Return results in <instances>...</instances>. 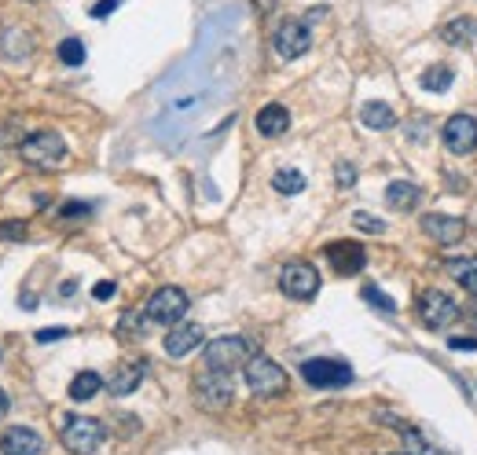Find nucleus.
Returning a JSON list of instances; mask_svg holds the SVG:
<instances>
[{
	"label": "nucleus",
	"instance_id": "obj_5",
	"mask_svg": "<svg viewBox=\"0 0 477 455\" xmlns=\"http://www.w3.org/2000/svg\"><path fill=\"white\" fill-rule=\"evenodd\" d=\"M103 441H107L103 423L85 419V415H77V419H70V423L63 426V444H66V451H74V455H92Z\"/></svg>",
	"mask_w": 477,
	"mask_h": 455
},
{
	"label": "nucleus",
	"instance_id": "obj_29",
	"mask_svg": "<svg viewBox=\"0 0 477 455\" xmlns=\"http://www.w3.org/2000/svg\"><path fill=\"white\" fill-rule=\"evenodd\" d=\"M0 239H4V243H22L26 239V220H4V224H0Z\"/></svg>",
	"mask_w": 477,
	"mask_h": 455
},
{
	"label": "nucleus",
	"instance_id": "obj_24",
	"mask_svg": "<svg viewBox=\"0 0 477 455\" xmlns=\"http://www.w3.org/2000/svg\"><path fill=\"white\" fill-rule=\"evenodd\" d=\"M386 423H393L396 430L404 434V444H408V451H412V455H441V451H437V444H429V441H426L419 430H412L408 423H401V419H386Z\"/></svg>",
	"mask_w": 477,
	"mask_h": 455
},
{
	"label": "nucleus",
	"instance_id": "obj_34",
	"mask_svg": "<svg viewBox=\"0 0 477 455\" xmlns=\"http://www.w3.org/2000/svg\"><path fill=\"white\" fill-rule=\"evenodd\" d=\"M117 4H122V0H100V4L92 8V19H107V15H110Z\"/></svg>",
	"mask_w": 477,
	"mask_h": 455
},
{
	"label": "nucleus",
	"instance_id": "obj_30",
	"mask_svg": "<svg viewBox=\"0 0 477 455\" xmlns=\"http://www.w3.org/2000/svg\"><path fill=\"white\" fill-rule=\"evenodd\" d=\"M140 320H143V313H126L122 316V327H117V334H122V338H140L143 334V327H140Z\"/></svg>",
	"mask_w": 477,
	"mask_h": 455
},
{
	"label": "nucleus",
	"instance_id": "obj_18",
	"mask_svg": "<svg viewBox=\"0 0 477 455\" xmlns=\"http://www.w3.org/2000/svg\"><path fill=\"white\" fill-rule=\"evenodd\" d=\"M419 199H422V192H419V184H412V180H393V184L386 187V202H389L393 210H401V213L415 210Z\"/></svg>",
	"mask_w": 477,
	"mask_h": 455
},
{
	"label": "nucleus",
	"instance_id": "obj_22",
	"mask_svg": "<svg viewBox=\"0 0 477 455\" xmlns=\"http://www.w3.org/2000/svg\"><path fill=\"white\" fill-rule=\"evenodd\" d=\"M473 37H477V22H473V19H452V22L441 30V41H445V45H455V48L470 45Z\"/></svg>",
	"mask_w": 477,
	"mask_h": 455
},
{
	"label": "nucleus",
	"instance_id": "obj_20",
	"mask_svg": "<svg viewBox=\"0 0 477 455\" xmlns=\"http://www.w3.org/2000/svg\"><path fill=\"white\" fill-rule=\"evenodd\" d=\"M448 276L466 294H477V257H455V261H448Z\"/></svg>",
	"mask_w": 477,
	"mask_h": 455
},
{
	"label": "nucleus",
	"instance_id": "obj_21",
	"mask_svg": "<svg viewBox=\"0 0 477 455\" xmlns=\"http://www.w3.org/2000/svg\"><path fill=\"white\" fill-rule=\"evenodd\" d=\"M360 122H364L368 129L386 133V129H393V125H396V114H393V107H389V103H364Z\"/></svg>",
	"mask_w": 477,
	"mask_h": 455
},
{
	"label": "nucleus",
	"instance_id": "obj_1",
	"mask_svg": "<svg viewBox=\"0 0 477 455\" xmlns=\"http://www.w3.org/2000/svg\"><path fill=\"white\" fill-rule=\"evenodd\" d=\"M243 371H247L250 393H257V397H280L287 390V371L275 360H268V356H250L243 364Z\"/></svg>",
	"mask_w": 477,
	"mask_h": 455
},
{
	"label": "nucleus",
	"instance_id": "obj_11",
	"mask_svg": "<svg viewBox=\"0 0 477 455\" xmlns=\"http://www.w3.org/2000/svg\"><path fill=\"white\" fill-rule=\"evenodd\" d=\"M143 378H147V360H126L110 371V378H103V386L110 397H129L140 390Z\"/></svg>",
	"mask_w": 477,
	"mask_h": 455
},
{
	"label": "nucleus",
	"instance_id": "obj_31",
	"mask_svg": "<svg viewBox=\"0 0 477 455\" xmlns=\"http://www.w3.org/2000/svg\"><path fill=\"white\" fill-rule=\"evenodd\" d=\"M352 224L360 228V232H375V236H382V232H386V224H382L378 217H371V213H356V217H352Z\"/></svg>",
	"mask_w": 477,
	"mask_h": 455
},
{
	"label": "nucleus",
	"instance_id": "obj_40",
	"mask_svg": "<svg viewBox=\"0 0 477 455\" xmlns=\"http://www.w3.org/2000/svg\"><path fill=\"white\" fill-rule=\"evenodd\" d=\"M389 455H412V451H389Z\"/></svg>",
	"mask_w": 477,
	"mask_h": 455
},
{
	"label": "nucleus",
	"instance_id": "obj_10",
	"mask_svg": "<svg viewBox=\"0 0 477 455\" xmlns=\"http://www.w3.org/2000/svg\"><path fill=\"white\" fill-rule=\"evenodd\" d=\"M272 45H275V52H280L283 59H298V56H305V52H308L312 33H308V26H305V22L287 19V22H280V30L272 33Z\"/></svg>",
	"mask_w": 477,
	"mask_h": 455
},
{
	"label": "nucleus",
	"instance_id": "obj_7",
	"mask_svg": "<svg viewBox=\"0 0 477 455\" xmlns=\"http://www.w3.org/2000/svg\"><path fill=\"white\" fill-rule=\"evenodd\" d=\"M280 290L294 301H308V297H316V290H320V272H316L308 261H291L280 272Z\"/></svg>",
	"mask_w": 477,
	"mask_h": 455
},
{
	"label": "nucleus",
	"instance_id": "obj_28",
	"mask_svg": "<svg viewBox=\"0 0 477 455\" xmlns=\"http://www.w3.org/2000/svg\"><path fill=\"white\" fill-rule=\"evenodd\" d=\"M364 301H371V305H375V309H382V313H396V301H393V297H386L375 283H368V287H364Z\"/></svg>",
	"mask_w": 477,
	"mask_h": 455
},
{
	"label": "nucleus",
	"instance_id": "obj_26",
	"mask_svg": "<svg viewBox=\"0 0 477 455\" xmlns=\"http://www.w3.org/2000/svg\"><path fill=\"white\" fill-rule=\"evenodd\" d=\"M272 187H275L280 195H301V192H305V176H301L298 169H280V173L272 176Z\"/></svg>",
	"mask_w": 477,
	"mask_h": 455
},
{
	"label": "nucleus",
	"instance_id": "obj_2",
	"mask_svg": "<svg viewBox=\"0 0 477 455\" xmlns=\"http://www.w3.org/2000/svg\"><path fill=\"white\" fill-rule=\"evenodd\" d=\"M19 155H22V162H30V166H59V162L66 159V143H63L59 133L41 129V133L22 136Z\"/></svg>",
	"mask_w": 477,
	"mask_h": 455
},
{
	"label": "nucleus",
	"instance_id": "obj_33",
	"mask_svg": "<svg viewBox=\"0 0 477 455\" xmlns=\"http://www.w3.org/2000/svg\"><path fill=\"white\" fill-rule=\"evenodd\" d=\"M114 290H117V287H114L110 279H103V283H96V287H92V297H96V301H110V297H114Z\"/></svg>",
	"mask_w": 477,
	"mask_h": 455
},
{
	"label": "nucleus",
	"instance_id": "obj_38",
	"mask_svg": "<svg viewBox=\"0 0 477 455\" xmlns=\"http://www.w3.org/2000/svg\"><path fill=\"white\" fill-rule=\"evenodd\" d=\"M254 4H257V12H261V15H268V12H272V4H275V0H254Z\"/></svg>",
	"mask_w": 477,
	"mask_h": 455
},
{
	"label": "nucleus",
	"instance_id": "obj_39",
	"mask_svg": "<svg viewBox=\"0 0 477 455\" xmlns=\"http://www.w3.org/2000/svg\"><path fill=\"white\" fill-rule=\"evenodd\" d=\"M8 415V397H4V390H0V419Z\"/></svg>",
	"mask_w": 477,
	"mask_h": 455
},
{
	"label": "nucleus",
	"instance_id": "obj_3",
	"mask_svg": "<svg viewBox=\"0 0 477 455\" xmlns=\"http://www.w3.org/2000/svg\"><path fill=\"white\" fill-rule=\"evenodd\" d=\"M250 360V341L238 338V334H224V338H213L206 346V367L210 371H224L231 374L235 367H243Z\"/></svg>",
	"mask_w": 477,
	"mask_h": 455
},
{
	"label": "nucleus",
	"instance_id": "obj_35",
	"mask_svg": "<svg viewBox=\"0 0 477 455\" xmlns=\"http://www.w3.org/2000/svg\"><path fill=\"white\" fill-rule=\"evenodd\" d=\"M448 346H452V349H477V338H452Z\"/></svg>",
	"mask_w": 477,
	"mask_h": 455
},
{
	"label": "nucleus",
	"instance_id": "obj_9",
	"mask_svg": "<svg viewBox=\"0 0 477 455\" xmlns=\"http://www.w3.org/2000/svg\"><path fill=\"white\" fill-rule=\"evenodd\" d=\"M195 393H198V400H203V408H210V411H224L235 397L231 378L224 371H210V367H206V374H198Z\"/></svg>",
	"mask_w": 477,
	"mask_h": 455
},
{
	"label": "nucleus",
	"instance_id": "obj_12",
	"mask_svg": "<svg viewBox=\"0 0 477 455\" xmlns=\"http://www.w3.org/2000/svg\"><path fill=\"white\" fill-rule=\"evenodd\" d=\"M445 147L452 150V155H470V150L477 147V122L470 118V114H455V118L445 122Z\"/></svg>",
	"mask_w": 477,
	"mask_h": 455
},
{
	"label": "nucleus",
	"instance_id": "obj_16",
	"mask_svg": "<svg viewBox=\"0 0 477 455\" xmlns=\"http://www.w3.org/2000/svg\"><path fill=\"white\" fill-rule=\"evenodd\" d=\"M0 451H4V455H41L45 441L30 426H12L4 437H0Z\"/></svg>",
	"mask_w": 477,
	"mask_h": 455
},
{
	"label": "nucleus",
	"instance_id": "obj_25",
	"mask_svg": "<svg viewBox=\"0 0 477 455\" xmlns=\"http://www.w3.org/2000/svg\"><path fill=\"white\" fill-rule=\"evenodd\" d=\"M452 82H455V73H452V66H429L426 73H422V89L426 92H448L452 89Z\"/></svg>",
	"mask_w": 477,
	"mask_h": 455
},
{
	"label": "nucleus",
	"instance_id": "obj_27",
	"mask_svg": "<svg viewBox=\"0 0 477 455\" xmlns=\"http://www.w3.org/2000/svg\"><path fill=\"white\" fill-rule=\"evenodd\" d=\"M59 59H63L66 66H82V63H85V45L74 41V37H66V41L59 45Z\"/></svg>",
	"mask_w": 477,
	"mask_h": 455
},
{
	"label": "nucleus",
	"instance_id": "obj_23",
	"mask_svg": "<svg viewBox=\"0 0 477 455\" xmlns=\"http://www.w3.org/2000/svg\"><path fill=\"white\" fill-rule=\"evenodd\" d=\"M100 390H103V378H100L96 371L74 374V382H70V397H74V400H92Z\"/></svg>",
	"mask_w": 477,
	"mask_h": 455
},
{
	"label": "nucleus",
	"instance_id": "obj_6",
	"mask_svg": "<svg viewBox=\"0 0 477 455\" xmlns=\"http://www.w3.org/2000/svg\"><path fill=\"white\" fill-rule=\"evenodd\" d=\"M187 313V294L180 287H162V290H154L151 301L143 305V316L151 323H180Z\"/></svg>",
	"mask_w": 477,
	"mask_h": 455
},
{
	"label": "nucleus",
	"instance_id": "obj_15",
	"mask_svg": "<svg viewBox=\"0 0 477 455\" xmlns=\"http://www.w3.org/2000/svg\"><path fill=\"white\" fill-rule=\"evenodd\" d=\"M203 323H173L169 334H166V353L173 360H184L187 353H195L198 346H203Z\"/></svg>",
	"mask_w": 477,
	"mask_h": 455
},
{
	"label": "nucleus",
	"instance_id": "obj_4",
	"mask_svg": "<svg viewBox=\"0 0 477 455\" xmlns=\"http://www.w3.org/2000/svg\"><path fill=\"white\" fill-rule=\"evenodd\" d=\"M301 378H305L308 386H316V390H342V386L352 382V367L342 364V360L320 356V360H305L301 364Z\"/></svg>",
	"mask_w": 477,
	"mask_h": 455
},
{
	"label": "nucleus",
	"instance_id": "obj_13",
	"mask_svg": "<svg viewBox=\"0 0 477 455\" xmlns=\"http://www.w3.org/2000/svg\"><path fill=\"white\" fill-rule=\"evenodd\" d=\"M422 232H426L437 246H455V243L466 236V220L445 217V213H426V217H422Z\"/></svg>",
	"mask_w": 477,
	"mask_h": 455
},
{
	"label": "nucleus",
	"instance_id": "obj_17",
	"mask_svg": "<svg viewBox=\"0 0 477 455\" xmlns=\"http://www.w3.org/2000/svg\"><path fill=\"white\" fill-rule=\"evenodd\" d=\"M291 129V110L280 103H268L257 110V133L261 136H283Z\"/></svg>",
	"mask_w": 477,
	"mask_h": 455
},
{
	"label": "nucleus",
	"instance_id": "obj_37",
	"mask_svg": "<svg viewBox=\"0 0 477 455\" xmlns=\"http://www.w3.org/2000/svg\"><path fill=\"white\" fill-rule=\"evenodd\" d=\"M66 331H37V341H56V338H63Z\"/></svg>",
	"mask_w": 477,
	"mask_h": 455
},
{
	"label": "nucleus",
	"instance_id": "obj_19",
	"mask_svg": "<svg viewBox=\"0 0 477 455\" xmlns=\"http://www.w3.org/2000/svg\"><path fill=\"white\" fill-rule=\"evenodd\" d=\"M33 52V41H30V33L26 30H4L0 33V56L4 59H26Z\"/></svg>",
	"mask_w": 477,
	"mask_h": 455
},
{
	"label": "nucleus",
	"instance_id": "obj_14",
	"mask_svg": "<svg viewBox=\"0 0 477 455\" xmlns=\"http://www.w3.org/2000/svg\"><path fill=\"white\" fill-rule=\"evenodd\" d=\"M327 261L334 264V272H338V276H356V272H364L368 253H364L360 243L342 239V243H331V246H327Z\"/></svg>",
	"mask_w": 477,
	"mask_h": 455
},
{
	"label": "nucleus",
	"instance_id": "obj_32",
	"mask_svg": "<svg viewBox=\"0 0 477 455\" xmlns=\"http://www.w3.org/2000/svg\"><path fill=\"white\" fill-rule=\"evenodd\" d=\"M334 180H338V187H352L356 184V169L349 162H338L334 166Z\"/></svg>",
	"mask_w": 477,
	"mask_h": 455
},
{
	"label": "nucleus",
	"instance_id": "obj_8",
	"mask_svg": "<svg viewBox=\"0 0 477 455\" xmlns=\"http://www.w3.org/2000/svg\"><path fill=\"white\" fill-rule=\"evenodd\" d=\"M415 309H419V320H422L426 327H445V323H452L455 313H459V305H455V301H452L445 290H422L419 301H415Z\"/></svg>",
	"mask_w": 477,
	"mask_h": 455
},
{
	"label": "nucleus",
	"instance_id": "obj_36",
	"mask_svg": "<svg viewBox=\"0 0 477 455\" xmlns=\"http://www.w3.org/2000/svg\"><path fill=\"white\" fill-rule=\"evenodd\" d=\"M74 213H89V202H66L63 217H74Z\"/></svg>",
	"mask_w": 477,
	"mask_h": 455
}]
</instances>
